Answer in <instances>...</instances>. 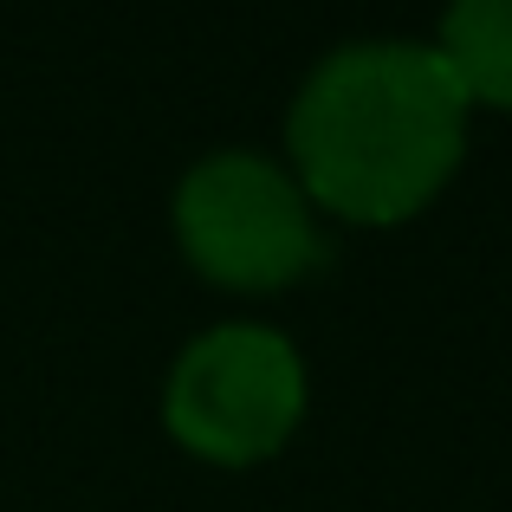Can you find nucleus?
<instances>
[{
    "label": "nucleus",
    "mask_w": 512,
    "mask_h": 512,
    "mask_svg": "<svg viewBox=\"0 0 512 512\" xmlns=\"http://www.w3.org/2000/svg\"><path fill=\"white\" fill-rule=\"evenodd\" d=\"M175 240L208 279L240 292L292 286L325 260V227L299 175L260 150H214L175 188Z\"/></svg>",
    "instance_id": "2"
},
{
    "label": "nucleus",
    "mask_w": 512,
    "mask_h": 512,
    "mask_svg": "<svg viewBox=\"0 0 512 512\" xmlns=\"http://www.w3.org/2000/svg\"><path fill=\"white\" fill-rule=\"evenodd\" d=\"M163 422L201 461L253 467L305 422V357L273 325H214L175 357Z\"/></svg>",
    "instance_id": "3"
},
{
    "label": "nucleus",
    "mask_w": 512,
    "mask_h": 512,
    "mask_svg": "<svg viewBox=\"0 0 512 512\" xmlns=\"http://www.w3.org/2000/svg\"><path fill=\"white\" fill-rule=\"evenodd\" d=\"M467 111L441 46L422 39H350L325 52L286 117L292 175L312 208L383 227L441 195L467 150Z\"/></svg>",
    "instance_id": "1"
},
{
    "label": "nucleus",
    "mask_w": 512,
    "mask_h": 512,
    "mask_svg": "<svg viewBox=\"0 0 512 512\" xmlns=\"http://www.w3.org/2000/svg\"><path fill=\"white\" fill-rule=\"evenodd\" d=\"M435 46L474 104L512 111V0H448Z\"/></svg>",
    "instance_id": "4"
}]
</instances>
